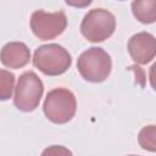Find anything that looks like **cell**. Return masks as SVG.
Listing matches in <instances>:
<instances>
[{
  "instance_id": "obj_1",
  "label": "cell",
  "mask_w": 156,
  "mask_h": 156,
  "mask_svg": "<svg viewBox=\"0 0 156 156\" xmlns=\"http://www.w3.org/2000/svg\"><path fill=\"white\" fill-rule=\"evenodd\" d=\"M77 68L87 82L101 83L106 80L111 73V56L102 48H90L78 57Z\"/></svg>"
},
{
  "instance_id": "obj_2",
  "label": "cell",
  "mask_w": 156,
  "mask_h": 156,
  "mask_svg": "<svg viewBox=\"0 0 156 156\" xmlns=\"http://www.w3.org/2000/svg\"><path fill=\"white\" fill-rule=\"evenodd\" d=\"M43 111L46 118L52 123L65 124L69 122L76 115V96L66 88H55L46 94Z\"/></svg>"
},
{
  "instance_id": "obj_3",
  "label": "cell",
  "mask_w": 156,
  "mask_h": 156,
  "mask_svg": "<svg viewBox=\"0 0 156 156\" xmlns=\"http://www.w3.org/2000/svg\"><path fill=\"white\" fill-rule=\"evenodd\" d=\"M33 65L45 76H60L71 67L72 57L63 46L45 44L34 51Z\"/></svg>"
},
{
  "instance_id": "obj_4",
  "label": "cell",
  "mask_w": 156,
  "mask_h": 156,
  "mask_svg": "<svg viewBox=\"0 0 156 156\" xmlns=\"http://www.w3.org/2000/svg\"><path fill=\"white\" fill-rule=\"evenodd\" d=\"M116 29L115 15L105 9H93L82 20L80 33L90 43L108 39Z\"/></svg>"
},
{
  "instance_id": "obj_5",
  "label": "cell",
  "mask_w": 156,
  "mask_h": 156,
  "mask_svg": "<svg viewBox=\"0 0 156 156\" xmlns=\"http://www.w3.org/2000/svg\"><path fill=\"white\" fill-rule=\"evenodd\" d=\"M44 84L38 74L33 71H27L22 73L17 80L15 88L13 105L23 112L34 111L43 98Z\"/></svg>"
},
{
  "instance_id": "obj_6",
  "label": "cell",
  "mask_w": 156,
  "mask_h": 156,
  "mask_svg": "<svg viewBox=\"0 0 156 156\" xmlns=\"http://www.w3.org/2000/svg\"><path fill=\"white\" fill-rule=\"evenodd\" d=\"M67 27V17L63 11L45 12L35 10L30 16V29L40 40H50L58 37Z\"/></svg>"
},
{
  "instance_id": "obj_7",
  "label": "cell",
  "mask_w": 156,
  "mask_h": 156,
  "mask_svg": "<svg viewBox=\"0 0 156 156\" xmlns=\"http://www.w3.org/2000/svg\"><path fill=\"white\" fill-rule=\"evenodd\" d=\"M127 49L134 62L139 65H146L151 62L156 55L155 37L147 32H139L130 37Z\"/></svg>"
},
{
  "instance_id": "obj_8",
  "label": "cell",
  "mask_w": 156,
  "mask_h": 156,
  "mask_svg": "<svg viewBox=\"0 0 156 156\" xmlns=\"http://www.w3.org/2000/svg\"><path fill=\"white\" fill-rule=\"evenodd\" d=\"M30 60V51L22 41H10L0 50V62L12 69L24 67Z\"/></svg>"
},
{
  "instance_id": "obj_9",
  "label": "cell",
  "mask_w": 156,
  "mask_h": 156,
  "mask_svg": "<svg viewBox=\"0 0 156 156\" xmlns=\"http://www.w3.org/2000/svg\"><path fill=\"white\" fill-rule=\"evenodd\" d=\"M132 13L141 23H154L156 21V0H133Z\"/></svg>"
},
{
  "instance_id": "obj_10",
  "label": "cell",
  "mask_w": 156,
  "mask_h": 156,
  "mask_svg": "<svg viewBox=\"0 0 156 156\" xmlns=\"http://www.w3.org/2000/svg\"><path fill=\"white\" fill-rule=\"evenodd\" d=\"M138 141L141 149L147 151H156V127L154 124L141 128L138 135Z\"/></svg>"
},
{
  "instance_id": "obj_11",
  "label": "cell",
  "mask_w": 156,
  "mask_h": 156,
  "mask_svg": "<svg viewBox=\"0 0 156 156\" xmlns=\"http://www.w3.org/2000/svg\"><path fill=\"white\" fill-rule=\"evenodd\" d=\"M15 88V74L7 69H0V101L12 98Z\"/></svg>"
},
{
  "instance_id": "obj_12",
  "label": "cell",
  "mask_w": 156,
  "mask_h": 156,
  "mask_svg": "<svg viewBox=\"0 0 156 156\" xmlns=\"http://www.w3.org/2000/svg\"><path fill=\"white\" fill-rule=\"evenodd\" d=\"M65 2L72 7L84 9V7H88L93 2V0H65Z\"/></svg>"
},
{
  "instance_id": "obj_13",
  "label": "cell",
  "mask_w": 156,
  "mask_h": 156,
  "mask_svg": "<svg viewBox=\"0 0 156 156\" xmlns=\"http://www.w3.org/2000/svg\"><path fill=\"white\" fill-rule=\"evenodd\" d=\"M118 1H124V0H118Z\"/></svg>"
}]
</instances>
